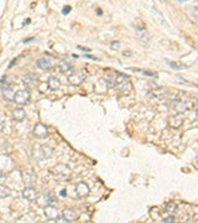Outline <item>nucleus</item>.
Instances as JSON below:
<instances>
[{"instance_id": "f257e3e1", "label": "nucleus", "mask_w": 198, "mask_h": 223, "mask_svg": "<svg viewBox=\"0 0 198 223\" xmlns=\"http://www.w3.org/2000/svg\"><path fill=\"white\" fill-rule=\"evenodd\" d=\"M52 152H53V148H51L48 145L35 144L31 150V156L35 160H45V159H47L52 155Z\"/></svg>"}, {"instance_id": "f03ea898", "label": "nucleus", "mask_w": 198, "mask_h": 223, "mask_svg": "<svg viewBox=\"0 0 198 223\" xmlns=\"http://www.w3.org/2000/svg\"><path fill=\"white\" fill-rule=\"evenodd\" d=\"M14 161L9 155H0V174L6 175L11 170H14Z\"/></svg>"}, {"instance_id": "7ed1b4c3", "label": "nucleus", "mask_w": 198, "mask_h": 223, "mask_svg": "<svg viewBox=\"0 0 198 223\" xmlns=\"http://www.w3.org/2000/svg\"><path fill=\"white\" fill-rule=\"evenodd\" d=\"M50 172L52 175H55V176H59L61 179H66L67 176H70L71 170H70V167L67 165H64V164H57L52 169H50Z\"/></svg>"}, {"instance_id": "20e7f679", "label": "nucleus", "mask_w": 198, "mask_h": 223, "mask_svg": "<svg viewBox=\"0 0 198 223\" xmlns=\"http://www.w3.org/2000/svg\"><path fill=\"white\" fill-rule=\"evenodd\" d=\"M30 101V92L27 89H20L15 93V98L14 102L19 106H25Z\"/></svg>"}, {"instance_id": "39448f33", "label": "nucleus", "mask_w": 198, "mask_h": 223, "mask_svg": "<svg viewBox=\"0 0 198 223\" xmlns=\"http://www.w3.org/2000/svg\"><path fill=\"white\" fill-rule=\"evenodd\" d=\"M32 133H34L35 136H37L40 139H45V138L48 136V129H47V126L45 124H42V123H37L35 125L34 130H32Z\"/></svg>"}, {"instance_id": "423d86ee", "label": "nucleus", "mask_w": 198, "mask_h": 223, "mask_svg": "<svg viewBox=\"0 0 198 223\" xmlns=\"http://www.w3.org/2000/svg\"><path fill=\"white\" fill-rule=\"evenodd\" d=\"M22 181L26 185V187H32L36 181V175L32 170H26L22 172Z\"/></svg>"}, {"instance_id": "0eeeda50", "label": "nucleus", "mask_w": 198, "mask_h": 223, "mask_svg": "<svg viewBox=\"0 0 198 223\" xmlns=\"http://www.w3.org/2000/svg\"><path fill=\"white\" fill-rule=\"evenodd\" d=\"M172 103H173V108H175V110L177 112V114H183V113L188 109L187 102H186L185 99H181L180 97L175 98V99L172 101Z\"/></svg>"}, {"instance_id": "6e6552de", "label": "nucleus", "mask_w": 198, "mask_h": 223, "mask_svg": "<svg viewBox=\"0 0 198 223\" xmlns=\"http://www.w3.org/2000/svg\"><path fill=\"white\" fill-rule=\"evenodd\" d=\"M84 79H86V75L81 72H73L72 75L68 76V82L72 86H79L84 82Z\"/></svg>"}, {"instance_id": "1a4fd4ad", "label": "nucleus", "mask_w": 198, "mask_h": 223, "mask_svg": "<svg viewBox=\"0 0 198 223\" xmlns=\"http://www.w3.org/2000/svg\"><path fill=\"white\" fill-rule=\"evenodd\" d=\"M22 196H24V198H26L30 202H35L39 197V194L36 192V190L34 187H26L22 191Z\"/></svg>"}, {"instance_id": "9d476101", "label": "nucleus", "mask_w": 198, "mask_h": 223, "mask_svg": "<svg viewBox=\"0 0 198 223\" xmlns=\"http://www.w3.org/2000/svg\"><path fill=\"white\" fill-rule=\"evenodd\" d=\"M76 192H77V196L78 197H86L89 195L90 190H89V186L86 183V182H78L76 185Z\"/></svg>"}, {"instance_id": "9b49d317", "label": "nucleus", "mask_w": 198, "mask_h": 223, "mask_svg": "<svg viewBox=\"0 0 198 223\" xmlns=\"http://www.w3.org/2000/svg\"><path fill=\"white\" fill-rule=\"evenodd\" d=\"M182 124H183V117L181 114H175L169 118V125L173 129H178Z\"/></svg>"}, {"instance_id": "f8f14e48", "label": "nucleus", "mask_w": 198, "mask_h": 223, "mask_svg": "<svg viewBox=\"0 0 198 223\" xmlns=\"http://www.w3.org/2000/svg\"><path fill=\"white\" fill-rule=\"evenodd\" d=\"M0 89H2V93H3V97L4 99L11 102L14 101L15 98V93L13 92V88L10 86H5V84H0Z\"/></svg>"}, {"instance_id": "ddd939ff", "label": "nucleus", "mask_w": 198, "mask_h": 223, "mask_svg": "<svg viewBox=\"0 0 198 223\" xmlns=\"http://www.w3.org/2000/svg\"><path fill=\"white\" fill-rule=\"evenodd\" d=\"M44 213H45V216H46L48 219H57V218L59 217V212H58V210H57L55 206H52V205H50V206L45 207Z\"/></svg>"}, {"instance_id": "4468645a", "label": "nucleus", "mask_w": 198, "mask_h": 223, "mask_svg": "<svg viewBox=\"0 0 198 223\" xmlns=\"http://www.w3.org/2000/svg\"><path fill=\"white\" fill-rule=\"evenodd\" d=\"M62 217L68 222H73V221H76L78 218V213H76V211H73L71 208H66L62 212Z\"/></svg>"}, {"instance_id": "2eb2a0df", "label": "nucleus", "mask_w": 198, "mask_h": 223, "mask_svg": "<svg viewBox=\"0 0 198 223\" xmlns=\"http://www.w3.org/2000/svg\"><path fill=\"white\" fill-rule=\"evenodd\" d=\"M58 71L62 75H72L73 73V66L68 62H62L58 66Z\"/></svg>"}, {"instance_id": "dca6fc26", "label": "nucleus", "mask_w": 198, "mask_h": 223, "mask_svg": "<svg viewBox=\"0 0 198 223\" xmlns=\"http://www.w3.org/2000/svg\"><path fill=\"white\" fill-rule=\"evenodd\" d=\"M13 118H14V120L15 121H22L25 118H26V112L22 109V108H15L14 110H13Z\"/></svg>"}, {"instance_id": "f3484780", "label": "nucleus", "mask_w": 198, "mask_h": 223, "mask_svg": "<svg viewBox=\"0 0 198 223\" xmlns=\"http://www.w3.org/2000/svg\"><path fill=\"white\" fill-rule=\"evenodd\" d=\"M36 65H37V67H39L40 70H44V71H47V70H50V68L52 67L51 62H50L47 58H45V57L39 58L37 62H36Z\"/></svg>"}, {"instance_id": "a211bd4d", "label": "nucleus", "mask_w": 198, "mask_h": 223, "mask_svg": "<svg viewBox=\"0 0 198 223\" xmlns=\"http://www.w3.org/2000/svg\"><path fill=\"white\" fill-rule=\"evenodd\" d=\"M150 94L152 95V97H155V98L162 99L165 95L167 94V90L165 89V88H156V89H152V90L150 92Z\"/></svg>"}, {"instance_id": "6ab92c4d", "label": "nucleus", "mask_w": 198, "mask_h": 223, "mask_svg": "<svg viewBox=\"0 0 198 223\" xmlns=\"http://www.w3.org/2000/svg\"><path fill=\"white\" fill-rule=\"evenodd\" d=\"M47 83H48V88H50L51 90H57V89H59V87H61V82H59V79L56 78V77H50Z\"/></svg>"}, {"instance_id": "aec40b11", "label": "nucleus", "mask_w": 198, "mask_h": 223, "mask_svg": "<svg viewBox=\"0 0 198 223\" xmlns=\"http://www.w3.org/2000/svg\"><path fill=\"white\" fill-rule=\"evenodd\" d=\"M36 81H37V76L35 73H29L24 78V82H25L26 86H35Z\"/></svg>"}, {"instance_id": "412c9836", "label": "nucleus", "mask_w": 198, "mask_h": 223, "mask_svg": "<svg viewBox=\"0 0 198 223\" xmlns=\"http://www.w3.org/2000/svg\"><path fill=\"white\" fill-rule=\"evenodd\" d=\"M10 194H11V191H10V188L8 186L0 185V198H6V197L10 196Z\"/></svg>"}, {"instance_id": "4be33fe9", "label": "nucleus", "mask_w": 198, "mask_h": 223, "mask_svg": "<svg viewBox=\"0 0 198 223\" xmlns=\"http://www.w3.org/2000/svg\"><path fill=\"white\" fill-rule=\"evenodd\" d=\"M169 65H170V67H171V68H173V70H185V68H187V66L181 65V63L172 62V61H169Z\"/></svg>"}, {"instance_id": "5701e85b", "label": "nucleus", "mask_w": 198, "mask_h": 223, "mask_svg": "<svg viewBox=\"0 0 198 223\" xmlns=\"http://www.w3.org/2000/svg\"><path fill=\"white\" fill-rule=\"evenodd\" d=\"M176 210H177V205H176L175 202H169V203L166 205V211H167L169 213H173Z\"/></svg>"}, {"instance_id": "b1692460", "label": "nucleus", "mask_w": 198, "mask_h": 223, "mask_svg": "<svg viewBox=\"0 0 198 223\" xmlns=\"http://www.w3.org/2000/svg\"><path fill=\"white\" fill-rule=\"evenodd\" d=\"M46 200H47V203H50V205L56 203V201H57V198L55 197L53 192H48V194L46 195Z\"/></svg>"}, {"instance_id": "393cba45", "label": "nucleus", "mask_w": 198, "mask_h": 223, "mask_svg": "<svg viewBox=\"0 0 198 223\" xmlns=\"http://www.w3.org/2000/svg\"><path fill=\"white\" fill-rule=\"evenodd\" d=\"M109 46H110V48H112V50L118 51V50L120 48V42H119V41H112Z\"/></svg>"}, {"instance_id": "a878e982", "label": "nucleus", "mask_w": 198, "mask_h": 223, "mask_svg": "<svg viewBox=\"0 0 198 223\" xmlns=\"http://www.w3.org/2000/svg\"><path fill=\"white\" fill-rule=\"evenodd\" d=\"M139 39H140L143 42H146V41L149 40V34H147V33H143V34L139 35Z\"/></svg>"}, {"instance_id": "bb28decb", "label": "nucleus", "mask_w": 198, "mask_h": 223, "mask_svg": "<svg viewBox=\"0 0 198 223\" xmlns=\"http://www.w3.org/2000/svg\"><path fill=\"white\" fill-rule=\"evenodd\" d=\"M175 217L173 216H169L166 218H163V223H175Z\"/></svg>"}, {"instance_id": "cd10ccee", "label": "nucleus", "mask_w": 198, "mask_h": 223, "mask_svg": "<svg viewBox=\"0 0 198 223\" xmlns=\"http://www.w3.org/2000/svg\"><path fill=\"white\" fill-rule=\"evenodd\" d=\"M72 10V8L70 6V5H66V6H63V9H62V15H67L70 11Z\"/></svg>"}, {"instance_id": "c85d7f7f", "label": "nucleus", "mask_w": 198, "mask_h": 223, "mask_svg": "<svg viewBox=\"0 0 198 223\" xmlns=\"http://www.w3.org/2000/svg\"><path fill=\"white\" fill-rule=\"evenodd\" d=\"M56 223H70L68 221H66L63 217H58L57 219H56Z\"/></svg>"}, {"instance_id": "c756f323", "label": "nucleus", "mask_w": 198, "mask_h": 223, "mask_svg": "<svg viewBox=\"0 0 198 223\" xmlns=\"http://www.w3.org/2000/svg\"><path fill=\"white\" fill-rule=\"evenodd\" d=\"M144 73H145V76H150V77H156V75L155 73H152V72H147V71H143Z\"/></svg>"}, {"instance_id": "7c9ffc66", "label": "nucleus", "mask_w": 198, "mask_h": 223, "mask_svg": "<svg viewBox=\"0 0 198 223\" xmlns=\"http://www.w3.org/2000/svg\"><path fill=\"white\" fill-rule=\"evenodd\" d=\"M17 60H19V58H17V57H16V58H14V60H13V61H11V62H10V65H9V68H11V67H13V66H14V65H15V62H16V61H17Z\"/></svg>"}, {"instance_id": "2f4dec72", "label": "nucleus", "mask_w": 198, "mask_h": 223, "mask_svg": "<svg viewBox=\"0 0 198 223\" xmlns=\"http://www.w3.org/2000/svg\"><path fill=\"white\" fill-rule=\"evenodd\" d=\"M77 48H78V50H82V51H89V48H87V47H82V46H77Z\"/></svg>"}, {"instance_id": "473e14b6", "label": "nucleus", "mask_w": 198, "mask_h": 223, "mask_svg": "<svg viewBox=\"0 0 198 223\" xmlns=\"http://www.w3.org/2000/svg\"><path fill=\"white\" fill-rule=\"evenodd\" d=\"M84 57H87V58H90V60H94V61H98V58H97V57H93V56H89V55H86Z\"/></svg>"}, {"instance_id": "72a5a7b5", "label": "nucleus", "mask_w": 198, "mask_h": 223, "mask_svg": "<svg viewBox=\"0 0 198 223\" xmlns=\"http://www.w3.org/2000/svg\"><path fill=\"white\" fill-rule=\"evenodd\" d=\"M61 196H62V197H66V196H67V194H66V190H62V191H61Z\"/></svg>"}, {"instance_id": "f704fd0d", "label": "nucleus", "mask_w": 198, "mask_h": 223, "mask_svg": "<svg viewBox=\"0 0 198 223\" xmlns=\"http://www.w3.org/2000/svg\"><path fill=\"white\" fill-rule=\"evenodd\" d=\"M124 56H126V57H128V56H131V52H130V51H129V52L125 51V52H124Z\"/></svg>"}, {"instance_id": "c9c22d12", "label": "nucleus", "mask_w": 198, "mask_h": 223, "mask_svg": "<svg viewBox=\"0 0 198 223\" xmlns=\"http://www.w3.org/2000/svg\"><path fill=\"white\" fill-rule=\"evenodd\" d=\"M34 40H35L34 37H32V39H25V40H24V42H29V41H34Z\"/></svg>"}, {"instance_id": "e433bc0d", "label": "nucleus", "mask_w": 198, "mask_h": 223, "mask_svg": "<svg viewBox=\"0 0 198 223\" xmlns=\"http://www.w3.org/2000/svg\"><path fill=\"white\" fill-rule=\"evenodd\" d=\"M196 9H197V10H198V8H196Z\"/></svg>"}]
</instances>
